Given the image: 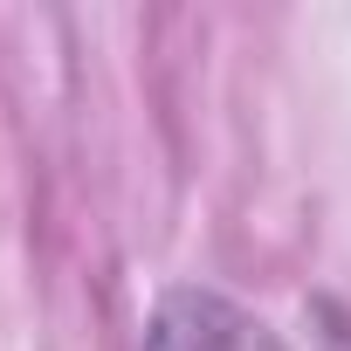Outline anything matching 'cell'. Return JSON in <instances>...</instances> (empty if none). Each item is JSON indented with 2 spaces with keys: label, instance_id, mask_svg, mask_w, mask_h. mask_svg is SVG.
<instances>
[{
  "label": "cell",
  "instance_id": "cell-1",
  "mask_svg": "<svg viewBox=\"0 0 351 351\" xmlns=\"http://www.w3.org/2000/svg\"><path fill=\"white\" fill-rule=\"evenodd\" d=\"M145 351H276V337L221 289H172L152 310Z\"/></svg>",
  "mask_w": 351,
  "mask_h": 351
}]
</instances>
